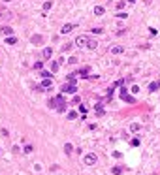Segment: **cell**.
I'll use <instances>...</instances> for the list:
<instances>
[{"mask_svg": "<svg viewBox=\"0 0 160 175\" xmlns=\"http://www.w3.org/2000/svg\"><path fill=\"white\" fill-rule=\"evenodd\" d=\"M83 162H85V166H92V164H96V154H94V153H89V154H85Z\"/></svg>", "mask_w": 160, "mask_h": 175, "instance_id": "obj_2", "label": "cell"}, {"mask_svg": "<svg viewBox=\"0 0 160 175\" xmlns=\"http://www.w3.org/2000/svg\"><path fill=\"white\" fill-rule=\"evenodd\" d=\"M32 151H34V149H32V145H27L25 149H23V153H25V154H30Z\"/></svg>", "mask_w": 160, "mask_h": 175, "instance_id": "obj_20", "label": "cell"}, {"mask_svg": "<svg viewBox=\"0 0 160 175\" xmlns=\"http://www.w3.org/2000/svg\"><path fill=\"white\" fill-rule=\"evenodd\" d=\"M51 85H53V83H51V77H43V81H42V85H40V87H42V89H49Z\"/></svg>", "mask_w": 160, "mask_h": 175, "instance_id": "obj_7", "label": "cell"}, {"mask_svg": "<svg viewBox=\"0 0 160 175\" xmlns=\"http://www.w3.org/2000/svg\"><path fill=\"white\" fill-rule=\"evenodd\" d=\"M158 89H160V83H151V85H149V90H151V92H155V90H158Z\"/></svg>", "mask_w": 160, "mask_h": 175, "instance_id": "obj_17", "label": "cell"}, {"mask_svg": "<svg viewBox=\"0 0 160 175\" xmlns=\"http://www.w3.org/2000/svg\"><path fill=\"white\" fill-rule=\"evenodd\" d=\"M92 32H94V34H102L104 30H102V28H92Z\"/></svg>", "mask_w": 160, "mask_h": 175, "instance_id": "obj_30", "label": "cell"}, {"mask_svg": "<svg viewBox=\"0 0 160 175\" xmlns=\"http://www.w3.org/2000/svg\"><path fill=\"white\" fill-rule=\"evenodd\" d=\"M104 113H106V111H104V109L98 106V109H96V115H98V117H104Z\"/></svg>", "mask_w": 160, "mask_h": 175, "instance_id": "obj_24", "label": "cell"}, {"mask_svg": "<svg viewBox=\"0 0 160 175\" xmlns=\"http://www.w3.org/2000/svg\"><path fill=\"white\" fill-rule=\"evenodd\" d=\"M121 98H123L124 102H128V104H134V102H136V98H134V96L126 94V89H123V92H121Z\"/></svg>", "mask_w": 160, "mask_h": 175, "instance_id": "obj_4", "label": "cell"}, {"mask_svg": "<svg viewBox=\"0 0 160 175\" xmlns=\"http://www.w3.org/2000/svg\"><path fill=\"white\" fill-rule=\"evenodd\" d=\"M6 43H8V45L17 43V38H15V36H8V38H6Z\"/></svg>", "mask_w": 160, "mask_h": 175, "instance_id": "obj_14", "label": "cell"}, {"mask_svg": "<svg viewBox=\"0 0 160 175\" xmlns=\"http://www.w3.org/2000/svg\"><path fill=\"white\" fill-rule=\"evenodd\" d=\"M68 62H70V64H75L77 59H75V57H70V60H68Z\"/></svg>", "mask_w": 160, "mask_h": 175, "instance_id": "obj_31", "label": "cell"}, {"mask_svg": "<svg viewBox=\"0 0 160 175\" xmlns=\"http://www.w3.org/2000/svg\"><path fill=\"white\" fill-rule=\"evenodd\" d=\"M124 51V47L123 45H115V47H111V53H113V55H121Z\"/></svg>", "mask_w": 160, "mask_h": 175, "instance_id": "obj_10", "label": "cell"}, {"mask_svg": "<svg viewBox=\"0 0 160 175\" xmlns=\"http://www.w3.org/2000/svg\"><path fill=\"white\" fill-rule=\"evenodd\" d=\"M51 55H53V49H51V47H45V49L42 51V57H43V59H51Z\"/></svg>", "mask_w": 160, "mask_h": 175, "instance_id": "obj_9", "label": "cell"}, {"mask_svg": "<svg viewBox=\"0 0 160 175\" xmlns=\"http://www.w3.org/2000/svg\"><path fill=\"white\" fill-rule=\"evenodd\" d=\"M0 153H2V149H0Z\"/></svg>", "mask_w": 160, "mask_h": 175, "instance_id": "obj_34", "label": "cell"}, {"mask_svg": "<svg viewBox=\"0 0 160 175\" xmlns=\"http://www.w3.org/2000/svg\"><path fill=\"white\" fill-rule=\"evenodd\" d=\"M139 128H141L139 122H132V124H130V132H139Z\"/></svg>", "mask_w": 160, "mask_h": 175, "instance_id": "obj_13", "label": "cell"}, {"mask_svg": "<svg viewBox=\"0 0 160 175\" xmlns=\"http://www.w3.org/2000/svg\"><path fill=\"white\" fill-rule=\"evenodd\" d=\"M64 151H66V154H70L72 151H74V147H72V143H66V145H64Z\"/></svg>", "mask_w": 160, "mask_h": 175, "instance_id": "obj_18", "label": "cell"}, {"mask_svg": "<svg viewBox=\"0 0 160 175\" xmlns=\"http://www.w3.org/2000/svg\"><path fill=\"white\" fill-rule=\"evenodd\" d=\"M51 6H53V2H45V4H43V10H49Z\"/></svg>", "mask_w": 160, "mask_h": 175, "instance_id": "obj_28", "label": "cell"}, {"mask_svg": "<svg viewBox=\"0 0 160 175\" xmlns=\"http://www.w3.org/2000/svg\"><path fill=\"white\" fill-rule=\"evenodd\" d=\"M30 42L34 43V45H40V43H43V36H40V34H34L30 38Z\"/></svg>", "mask_w": 160, "mask_h": 175, "instance_id": "obj_6", "label": "cell"}, {"mask_svg": "<svg viewBox=\"0 0 160 175\" xmlns=\"http://www.w3.org/2000/svg\"><path fill=\"white\" fill-rule=\"evenodd\" d=\"M47 106H49V107H59V106H64V96L60 94V96H57V98H51L49 102H47Z\"/></svg>", "mask_w": 160, "mask_h": 175, "instance_id": "obj_1", "label": "cell"}, {"mask_svg": "<svg viewBox=\"0 0 160 175\" xmlns=\"http://www.w3.org/2000/svg\"><path fill=\"white\" fill-rule=\"evenodd\" d=\"M121 173H123V168H119V166L113 168V175H121Z\"/></svg>", "mask_w": 160, "mask_h": 175, "instance_id": "obj_22", "label": "cell"}, {"mask_svg": "<svg viewBox=\"0 0 160 175\" xmlns=\"http://www.w3.org/2000/svg\"><path fill=\"white\" fill-rule=\"evenodd\" d=\"M42 66H43L42 62H36V64H34V70H42Z\"/></svg>", "mask_w": 160, "mask_h": 175, "instance_id": "obj_29", "label": "cell"}, {"mask_svg": "<svg viewBox=\"0 0 160 175\" xmlns=\"http://www.w3.org/2000/svg\"><path fill=\"white\" fill-rule=\"evenodd\" d=\"M59 66H60L59 62H53V64H51V72H57V70H59Z\"/></svg>", "mask_w": 160, "mask_h": 175, "instance_id": "obj_25", "label": "cell"}, {"mask_svg": "<svg viewBox=\"0 0 160 175\" xmlns=\"http://www.w3.org/2000/svg\"><path fill=\"white\" fill-rule=\"evenodd\" d=\"M102 13H104V8L102 6H96L94 8V15H102Z\"/></svg>", "mask_w": 160, "mask_h": 175, "instance_id": "obj_19", "label": "cell"}, {"mask_svg": "<svg viewBox=\"0 0 160 175\" xmlns=\"http://www.w3.org/2000/svg\"><path fill=\"white\" fill-rule=\"evenodd\" d=\"M74 27H75V25H70V23H68V25H64V27L60 28V32H62V34H68V32L74 30Z\"/></svg>", "mask_w": 160, "mask_h": 175, "instance_id": "obj_8", "label": "cell"}, {"mask_svg": "<svg viewBox=\"0 0 160 175\" xmlns=\"http://www.w3.org/2000/svg\"><path fill=\"white\" fill-rule=\"evenodd\" d=\"M89 72H91L89 68H83V70H79V74H77V75H79V77H83V79H87V77H89Z\"/></svg>", "mask_w": 160, "mask_h": 175, "instance_id": "obj_12", "label": "cell"}, {"mask_svg": "<svg viewBox=\"0 0 160 175\" xmlns=\"http://www.w3.org/2000/svg\"><path fill=\"white\" fill-rule=\"evenodd\" d=\"M0 17H2V19H10V17H11V13L8 11V10H0Z\"/></svg>", "mask_w": 160, "mask_h": 175, "instance_id": "obj_15", "label": "cell"}, {"mask_svg": "<svg viewBox=\"0 0 160 175\" xmlns=\"http://www.w3.org/2000/svg\"><path fill=\"white\" fill-rule=\"evenodd\" d=\"M0 32H2L4 36H11V34H13V28H10V27H2V28H0Z\"/></svg>", "mask_w": 160, "mask_h": 175, "instance_id": "obj_11", "label": "cell"}, {"mask_svg": "<svg viewBox=\"0 0 160 175\" xmlns=\"http://www.w3.org/2000/svg\"><path fill=\"white\" fill-rule=\"evenodd\" d=\"M85 111H87V107H85V106H79V113H83V115H85Z\"/></svg>", "mask_w": 160, "mask_h": 175, "instance_id": "obj_32", "label": "cell"}, {"mask_svg": "<svg viewBox=\"0 0 160 175\" xmlns=\"http://www.w3.org/2000/svg\"><path fill=\"white\" fill-rule=\"evenodd\" d=\"M75 43L81 47V45H87L89 43V36H85V34H81V36H77V40H75Z\"/></svg>", "mask_w": 160, "mask_h": 175, "instance_id": "obj_5", "label": "cell"}, {"mask_svg": "<svg viewBox=\"0 0 160 175\" xmlns=\"http://www.w3.org/2000/svg\"><path fill=\"white\" fill-rule=\"evenodd\" d=\"M87 47H89V49H96V47H98V42H96V40H89Z\"/></svg>", "mask_w": 160, "mask_h": 175, "instance_id": "obj_16", "label": "cell"}, {"mask_svg": "<svg viewBox=\"0 0 160 175\" xmlns=\"http://www.w3.org/2000/svg\"><path fill=\"white\" fill-rule=\"evenodd\" d=\"M68 119H70V121H74V119H77V113H75V111H70V113H68Z\"/></svg>", "mask_w": 160, "mask_h": 175, "instance_id": "obj_21", "label": "cell"}, {"mask_svg": "<svg viewBox=\"0 0 160 175\" xmlns=\"http://www.w3.org/2000/svg\"><path fill=\"white\" fill-rule=\"evenodd\" d=\"M62 92H68V94H75V92H77V87H75V83L64 85V87H62Z\"/></svg>", "mask_w": 160, "mask_h": 175, "instance_id": "obj_3", "label": "cell"}, {"mask_svg": "<svg viewBox=\"0 0 160 175\" xmlns=\"http://www.w3.org/2000/svg\"><path fill=\"white\" fill-rule=\"evenodd\" d=\"M128 2H130V4H136V2H138V0H128Z\"/></svg>", "mask_w": 160, "mask_h": 175, "instance_id": "obj_33", "label": "cell"}, {"mask_svg": "<svg viewBox=\"0 0 160 175\" xmlns=\"http://www.w3.org/2000/svg\"><path fill=\"white\" fill-rule=\"evenodd\" d=\"M117 17H119V19H126V13H124V11H119Z\"/></svg>", "mask_w": 160, "mask_h": 175, "instance_id": "obj_26", "label": "cell"}, {"mask_svg": "<svg viewBox=\"0 0 160 175\" xmlns=\"http://www.w3.org/2000/svg\"><path fill=\"white\" fill-rule=\"evenodd\" d=\"M72 45H74V43H66V45H62V51H64V53L70 51V49H72Z\"/></svg>", "mask_w": 160, "mask_h": 175, "instance_id": "obj_23", "label": "cell"}, {"mask_svg": "<svg viewBox=\"0 0 160 175\" xmlns=\"http://www.w3.org/2000/svg\"><path fill=\"white\" fill-rule=\"evenodd\" d=\"M42 77H51V72H45V70H43V72H42Z\"/></svg>", "mask_w": 160, "mask_h": 175, "instance_id": "obj_27", "label": "cell"}]
</instances>
